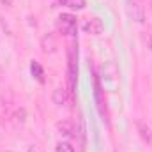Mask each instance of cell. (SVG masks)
<instances>
[{
	"label": "cell",
	"mask_w": 152,
	"mask_h": 152,
	"mask_svg": "<svg viewBox=\"0 0 152 152\" xmlns=\"http://www.w3.org/2000/svg\"><path fill=\"white\" fill-rule=\"evenodd\" d=\"M76 85H78V50L75 42L67 50V92L71 96L76 94Z\"/></svg>",
	"instance_id": "6da1fadb"
},
{
	"label": "cell",
	"mask_w": 152,
	"mask_h": 152,
	"mask_svg": "<svg viewBox=\"0 0 152 152\" xmlns=\"http://www.w3.org/2000/svg\"><path fill=\"white\" fill-rule=\"evenodd\" d=\"M76 27H78V21L73 14L69 12H62L58 18H57V28L64 34V36H69L73 37L76 34Z\"/></svg>",
	"instance_id": "7a4b0ae2"
},
{
	"label": "cell",
	"mask_w": 152,
	"mask_h": 152,
	"mask_svg": "<svg viewBox=\"0 0 152 152\" xmlns=\"http://www.w3.org/2000/svg\"><path fill=\"white\" fill-rule=\"evenodd\" d=\"M81 28H83V32H87V34L97 36V34H101V32L104 30V23H103L97 16H92V18H85V20L81 21Z\"/></svg>",
	"instance_id": "3957f363"
},
{
	"label": "cell",
	"mask_w": 152,
	"mask_h": 152,
	"mask_svg": "<svg viewBox=\"0 0 152 152\" xmlns=\"http://www.w3.org/2000/svg\"><path fill=\"white\" fill-rule=\"evenodd\" d=\"M127 11H129V16L136 23H143L145 21V7L142 5L140 0H127Z\"/></svg>",
	"instance_id": "277c9868"
},
{
	"label": "cell",
	"mask_w": 152,
	"mask_h": 152,
	"mask_svg": "<svg viewBox=\"0 0 152 152\" xmlns=\"http://www.w3.org/2000/svg\"><path fill=\"white\" fill-rule=\"evenodd\" d=\"M94 97H96V104H97L99 113L104 117L106 115V99H104V90H103L101 81H99L97 76L94 78Z\"/></svg>",
	"instance_id": "5b68a950"
},
{
	"label": "cell",
	"mask_w": 152,
	"mask_h": 152,
	"mask_svg": "<svg viewBox=\"0 0 152 152\" xmlns=\"http://www.w3.org/2000/svg\"><path fill=\"white\" fill-rule=\"evenodd\" d=\"M57 129H58V133H60L64 138H67V140L75 138L76 126L73 122H69V120H60V122H57Z\"/></svg>",
	"instance_id": "8992f818"
},
{
	"label": "cell",
	"mask_w": 152,
	"mask_h": 152,
	"mask_svg": "<svg viewBox=\"0 0 152 152\" xmlns=\"http://www.w3.org/2000/svg\"><path fill=\"white\" fill-rule=\"evenodd\" d=\"M51 99H53V103L57 106H66L67 101H69V92L66 88H62V87H57L53 90V94H51Z\"/></svg>",
	"instance_id": "52a82bcc"
},
{
	"label": "cell",
	"mask_w": 152,
	"mask_h": 152,
	"mask_svg": "<svg viewBox=\"0 0 152 152\" xmlns=\"http://www.w3.org/2000/svg\"><path fill=\"white\" fill-rule=\"evenodd\" d=\"M55 2L58 5H62V7L71 9V11H81L87 5V0H55Z\"/></svg>",
	"instance_id": "ba28073f"
},
{
	"label": "cell",
	"mask_w": 152,
	"mask_h": 152,
	"mask_svg": "<svg viewBox=\"0 0 152 152\" xmlns=\"http://www.w3.org/2000/svg\"><path fill=\"white\" fill-rule=\"evenodd\" d=\"M30 73H32V76L36 78V80H39V81H44V69H42V66L39 64L37 60H32L30 62Z\"/></svg>",
	"instance_id": "9c48e42d"
},
{
	"label": "cell",
	"mask_w": 152,
	"mask_h": 152,
	"mask_svg": "<svg viewBox=\"0 0 152 152\" xmlns=\"http://www.w3.org/2000/svg\"><path fill=\"white\" fill-rule=\"evenodd\" d=\"M75 138H80V145H81V149H85V140H87V133H85V122H83V120H80V124H78V127H76V131H75Z\"/></svg>",
	"instance_id": "30bf717a"
},
{
	"label": "cell",
	"mask_w": 152,
	"mask_h": 152,
	"mask_svg": "<svg viewBox=\"0 0 152 152\" xmlns=\"http://www.w3.org/2000/svg\"><path fill=\"white\" fill-rule=\"evenodd\" d=\"M55 152H76V151H75V147L71 145V142L60 140V142L57 143V147H55Z\"/></svg>",
	"instance_id": "8fae6325"
},
{
	"label": "cell",
	"mask_w": 152,
	"mask_h": 152,
	"mask_svg": "<svg viewBox=\"0 0 152 152\" xmlns=\"http://www.w3.org/2000/svg\"><path fill=\"white\" fill-rule=\"evenodd\" d=\"M138 129H140V134H142V138H143L145 142H151V140H152V134H151V129H149V126L145 127V124H143V122H138Z\"/></svg>",
	"instance_id": "7c38bea8"
},
{
	"label": "cell",
	"mask_w": 152,
	"mask_h": 152,
	"mask_svg": "<svg viewBox=\"0 0 152 152\" xmlns=\"http://www.w3.org/2000/svg\"><path fill=\"white\" fill-rule=\"evenodd\" d=\"M151 51H152V39H151Z\"/></svg>",
	"instance_id": "4fadbf2b"
},
{
	"label": "cell",
	"mask_w": 152,
	"mask_h": 152,
	"mask_svg": "<svg viewBox=\"0 0 152 152\" xmlns=\"http://www.w3.org/2000/svg\"><path fill=\"white\" fill-rule=\"evenodd\" d=\"M149 2H151V4H152V0H149Z\"/></svg>",
	"instance_id": "5bb4252c"
}]
</instances>
